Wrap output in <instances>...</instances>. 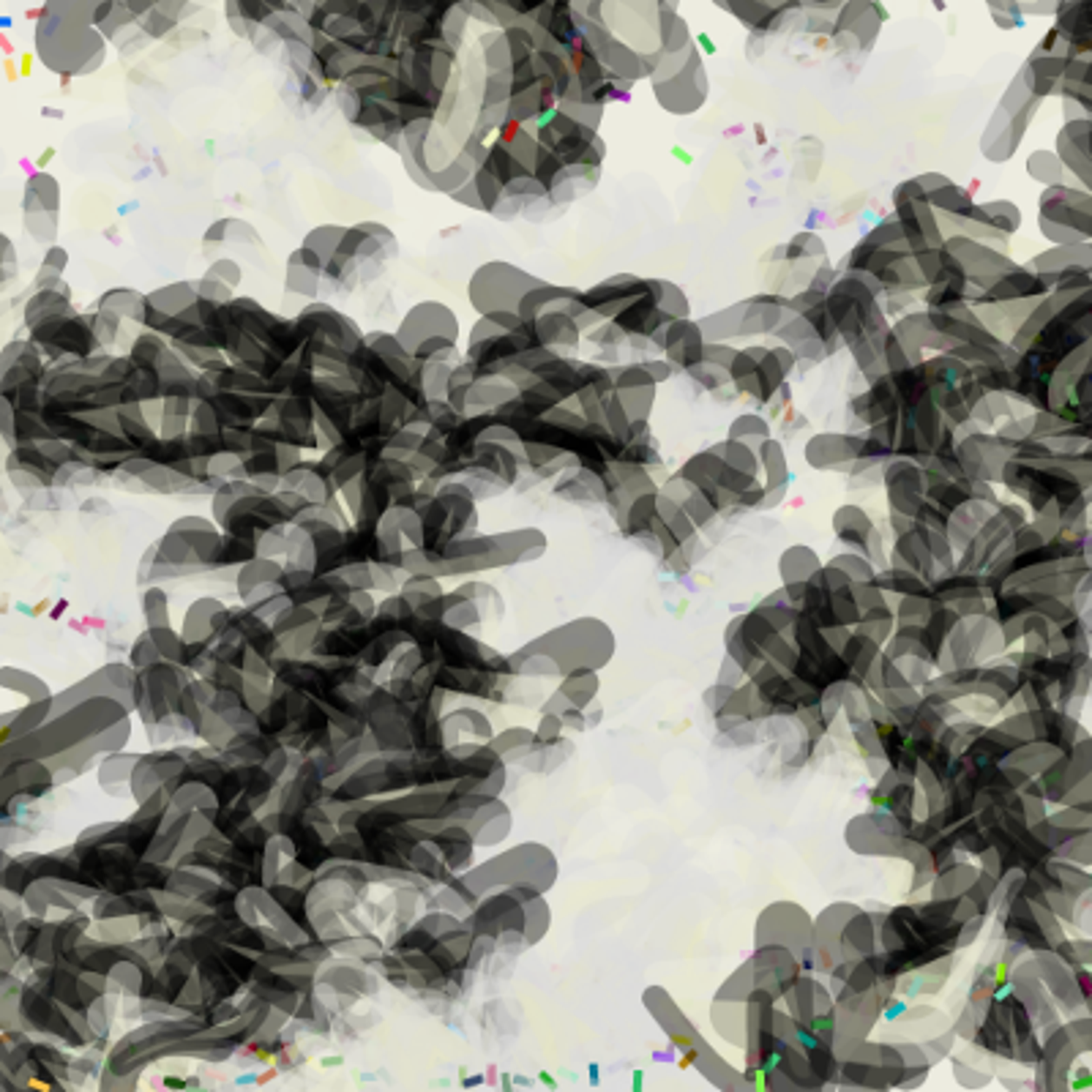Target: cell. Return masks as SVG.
<instances>
[{"instance_id": "6da1fadb", "label": "cell", "mask_w": 1092, "mask_h": 1092, "mask_svg": "<svg viewBox=\"0 0 1092 1092\" xmlns=\"http://www.w3.org/2000/svg\"><path fill=\"white\" fill-rule=\"evenodd\" d=\"M104 0H47L36 25L39 61L63 74H90L104 61V36L96 28V11Z\"/></svg>"}, {"instance_id": "7a4b0ae2", "label": "cell", "mask_w": 1092, "mask_h": 1092, "mask_svg": "<svg viewBox=\"0 0 1092 1092\" xmlns=\"http://www.w3.org/2000/svg\"><path fill=\"white\" fill-rule=\"evenodd\" d=\"M397 339L412 358H445L454 364L464 361L457 350V314L440 300H421L418 306H412L402 319Z\"/></svg>"}, {"instance_id": "3957f363", "label": "cell", "mask_w": 1092, "mask_h": 1092, "mask_svg": "<svg viewBox=\"0 0 1092 1092\" xmlns=\"http://www.w3.org/2000/svg\"><path fill=\"white\" fill-rule=\"evenodd\" d=\"M538 285H543L541 279L511 262H486L470 279L467 295L473 309L484 317L492 312H519L522 298Z\"/></svg>"}, {"instance_id": "277c9868", "label": "cell", "mask_w": 1092, "mask_h": 1092, "mask_svg": "<svg viewBox=\"0 0 1092 1092\" xmlns=\"http://www.w3.org/2000/svg\"><path fill=\"white\" fill-rule=\"evenodd\" d=\"M257 429L276 443L295 448H317V416L312 397H276L268 412L257 421Z\"/></svg>"}, {"instance_id": "5b68a950", "label": "cell", "mask_w": 1092, "mask_h": 1092, "mask_svg": "<svg viewBox=\"0 0 1092 1092\" xmlns=\"http://www.w3.org/2000/svg\"><path fill=\"white\" fill-rule=\"evenodd\" d=\"M795 364V355H789L786 350H765V347H754L735 355V364H732L729 378L740 383L743 391L754 393L757 399L767 402L773 397V391L784 383L789 366Z\"/></svg>"}, {"instance_id": "8992f818", "label": "cell", "mask_w": 1092, "mask_h": 1092, "mask_svg": "<svg viewBox=\"0 0 1092 1092\" xmlns=\"http://www.w3.org/2000/svg\"><path fill=\"white\" fill-rule=\"evenodd\" d=\"M25 227L33 233L36 240H52L55 230H58V208H61V192L58 181L49 173H33L25 183Z\"/></svg>"}, {"instance_id": "52a82bcc", "label": "cell", "mask_w": 1092, "mask_h": 1092, "mask_svg": "<svg viewBox=\"0 0 1092 1092\" xmlns=\"http://www.w3.org/2000/svg\"><path fill=\"white\" fill-rule=\"evenodd\" d=\"M200 300L197 293V281H178V285H167L156 293L145 295V319L142 326H148V331H156L169 336L173 331L175 319L189 309L192 304Z\"/></svg>"}, {"instance_id": "ba28073f", "label": "cell", "mask_w": 1092, "mask_h": 1092, "mask_svg": "<svg viewBox=\"0 0 1092 1092\" xmlns=\"http://www.w3.org/2000/svg\"><path fill=\"white\" fill-rule=\"evenodd\" d=\"M882 28V9L877 0H846L839 11L836 33L839 42H850L855 47L869 49Z\"/></svg>"}, {"instance_id": "9c48e42d", "label": "cell", "mask_w": 1092, "mask_h": 1092, "mask_svg": "<svg viewBox=\"0 0 1092 1092\" xmlns=\"http://www.w3.org/2000/svg\"><path fill=\"white\" fill-rule=\"evenodd\" d=\"M713 3L735 14L746 28L754 30H770L789 9H795V0H713Z\"/></svg>"}, {"instance_id": "30bf717a", "label": "cell", "mask_w": 1092, "mask_h": 1092, "mask_svg": "<svg viewBox=\"0 0 1092 1092\" xmlns=\"http://www.w3.org/2000/svg\"><path fill=\"white\" fill-rule=\"evenodd\" d=\"M323 279H326V266L314 257V252H309L306 247L293 252V257L287 260V276H285L287 293H295L300 298H317Z\"/></svg>"}, {"instance_id": "8fae6325", "label": "cell", "mask_w": 1092, "mask_h": 1092, "mask_svg": "<svg viewBox=\"0 0 1092 1092\" xmlns=\"http://www.w3.org/2000/svg\"><path fill=\"white\" fill-rule=\"evenodd\" d=\"M227 243H254V247H260V235H257V230L252 227V224H247V221H240V219H221V221H214L211 227H208V233H205V238H202V252H211L214 247L219 249V247H227Z\"/></svg>"}, {"instance_id": "7c38bea8", "label": "cell", "mask_w": 1092, "mask_h": 1092, "mask_svg": "<svg viewBox=\"0 0 1092 1092\" xmlns=\"http://www.w3.org/2000/svg\"><path fill=\"white\" fill-rule=\"evenodd\" d=\"M96 309H109V312L121 314L123 319L142 323L145 319V295H140L137 290H128V287H115V290H107L99 298Z\"/></svg>"}, {"instance_id": "4fadbf2b", "label": "cell", "mask_w": 1092, "mask_h": 1092, "mask_svg": "<svg viewBox=\"0 0 1092 1092\" xmlns=\"http://www.w3.org/2000/svg\"><path fill=\"white\" fill-rule=\"evenodd\" d=\"M345 233H347V227H336V224H323V227H314L309 235H306V240H304V247L309 249V252H314V257L323 262V266L328 268L331 266V260H333V254H336V249H339V243H342V238H345Z\"/></svg>"}, {"instance_id": "5bb4252c", "label": "cell", "mask_w": 1092, "mask_h": 1092, "mask_svg": "<svg viewBox=\"0 0 1092 1092\" xmlns=\"http://www.w3.org/2000/svg\"><path fill=\"white\" fill-rule=\"evenodd\" d=\"M205 276L219 279V281H224V285L235 287V285H240L243 271H240V266H238V262H235L233 257H219V260H214V262H211V268L205 271Z\"/></svg>"}, {"instance_id": "9a60e30c", "label": "cell", "mask_w": 1092, "mask_h": 1092, "mask_svg": "<svg viewBox=\"0 0 1092 1092\" xmlns=\"http://www.w3.org/2000/svg\"><path fill=\"white\" fill-rule=\"evenodd\" d=\"M197 293H200V298L214 300V304H221V306L233 300V287L224 285V281H219V279H211V276H202L197 281Z\"/></svg>"}, {"instance_id": "2e32d148", "label": "cell", "mask_w": 1092, "mask_h": 1092, "mask_svg": "<svg viewBox=\"0 0 1092 1092\" xmlns=\"http://www.w3.org/2000/svg\"><path fill=\"white\" fill-rule=\"evenodd\" d=\"M451 197H454L457 202L470 205V208H476V211H484V200H481V194H478V186H476V181H473V178H467V181L459 186V192H454Z\"/></svg>"}, {"instance_id": "e0dca14e", "label": "cell", "mask_w": 1092, "mask_h": 1092, "mask_svg": "<svg viewBox=\"0 0 1092 1092\" xmlns=\"http://www.w3.org/2000/svg\"><path fill=\"white\" fill-rule=\"evenodd\" d=\"M3 247H6V279H11V266H14V249H11V240H9V238H3Z\"/></svg>"}]
</instances>
